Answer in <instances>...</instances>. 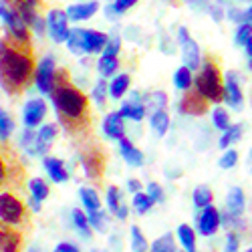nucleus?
<instances>
[{
    "mask_svg": "<svg viewBox=\"0 0 252 252\" xmlns=\"http://www.w3.org/2000/svg\"><path fill=\"white\" fill-rule=\"evenodd\" d=\"M53 103L59 115V121L73 137H83L91 129V107L89 99L79 87H75L67 69L55 71L53 85Z\"/></svg>",
    "mask_w": 252,
    "mask_h": 252,
    "instance_id": "obj_1",
    "label": "nucleus"
},
{
    "mask_svg": "<svg viewBox=\"0 0 252 252\" xmlns=\"http://www.w3.org/2000/svg\"><path fill=\"white\" fill-rule=\"evenodd\" d=\"M34 57L31 43L16 40L12 34L0 38V87L8 95H20L34 75Z\"/></svg>",
    "mask_w": 252,
    "mask_h": 252,
    "instance_id": "obj_2",
    "label": "nucleus"
},
{
    "mask_svg": "<svg viewBox=\"0 0 252 252\" xmlns=\"http://www.w3.org/2000/svg\"><path fill=\"white\" fill-rule=\"evenodd\" d=\"M194 87L210 101L222 103L224 101V75L220 67V59L214 53H208L200 65V73L194 79Z\"/></svg>",
    "mask_w": 252,
    "mask_h": 252,
    "instance_id": "obj_3",
    "label": "nucleus"
},
{
    "mask_svg": "<svg viewBox=\"0 0 252 252\" xmlns=\"http://www.w3.org/2000/svg\"><path fill=\"white\" fill-rule=\"evenodd\" d=\"M27 220V208L23 200L10 192H0V222L6 226H23Z\"/></svg>",
    "mask_w": 252,
    "mask_h": 252,
    "instance_id": "obj_4",
    "label": "nucleus"
},
{
    "mask_svg": "<svg viewBox=\"0 0 252 252\" xmlns=\"http://www.w3.org/2000/svg\"><path fill=\"white\" fill-rule=\"evenodd\" d=\"M105 154L101 152L99 145H93V148L85 150L81 154V165H83V172L87 174V178L99 182L103 178V172H105Z\"/></svg>",
    "mask_w": 252,
    "mask_h": 252,
    "instance_id": "obj_5",
    "label": "nucleus"
},
{
    "mask_svg": "<svg viewBox=\"0 0 252 252\" xmlns=\"http://www.w3.org/2000/svg\"><path fill=\"white\" fill-rule=\"evenodd\" d=\"M16 180H23L20 161L0 145V188H4L8 184H16Z\"/></svg>",
    "mask_w": 252,
    "mask_h": 252,
    "instance_id": "obj_6",
    "label": "nucleus"
},
{
    "mask_svg": "<svg viewBox=\"0 0 252 252\" xmlns=\"http://www.w3.org/2000/svg\"><path fill=\"white\" fill-rule=\"evenodd\" d=\"M47 27H49V34L55 43H65L69 38V16L65 10H59V8H53L49 10L47 14Z\"/></svg>",
    "mask_w": 252,
    "mask_h": 252,
    "instance_id": "obj_7",
    "label": "nucleus"
},
{
    "mask_svg": "<svg viewBox=\"0 0 252 252\" xmlns=\"http://www.w3.org/2000/svg\"><path fill=\"white\" fill-rule=\"evenodd\" d=\"M55 59L45 57L34 69V81L36 87L43 95H53V85H55Z\"/></svg>",
    "mask_w": 252,
    "mask_h": 252,
    "instance_id": "obj_8",
    "label": "nucleus"
},
{
    "mask_svg": "<svg viewBox=\"0 0 252 252\" xmlns=\"http://www.w3.org/2000/svg\"><path fill=\"white\" fill-rule=\"evenodd\" d=\"M208 109H210V101L196 87L188 89L180 101V111L186 115H204Z\"/></svg>",
    "mask_w": 252,
    "mask_h": 252,
    "instance_id": "obj_9",
    "label": "nucleus"
},
{
    "mask_svg": "<svg viewBox=\"0 0 252 252\" xmlns=\"http://www.w3.org/2000/svg\"><path fill=\"white\" fill-rule=\"evenodd\" d=\"M180 45H182V53H184V63L188 69H200L202 61H200V51H198V45L196 40L190 38V34H188L186 29H180Z\"/></svg>",
    "mask_w": 252,
    "mask_h": 252,
    "instance_id": "obj_10",
    "label": "nucleus"
},
{
    "mask_svg": "<svg viewBox=\"0 0 252 252\" xmlns=\"http://www.w3.org/2000/svg\"><path fill=\"white\" fill-rule=\"evenodd\" d=\"M57 131H59V129H57L55 123L43 125V127L36 131V139H34V143L29 148V154H31V156H43V154H47V150L51 148V141L55 139Z\"/></svg>",
    "mask_w": 252,
    "mask_h": 252,
    "instance_id": "obj_11",
    "label": "nucleus"
},
{
    "mask_svg": "<svg viewBox=\"0 0 252 252\" xmlns=\"http://www.w3.org/2000/svg\"><path fill=\"white\" fill-rule=\"evenodd\" d=\"M47 115V103L43 99H31L25 105V113H23V121L29 129H34L36 125L45 119Z\"/></svg>",
    "mask_w": 252,
    "mask_h": 252,
    "instance_id": "obj_12",
    "label": "nucleus"
},
{
    "mask_svg": "<svg viewBox=\"0 0 252 252\" xmlns=\"http://www.w3.org/2000/svg\"><path fill=\"white\" fill-rule=\"evenodd\" d=\"M218 226H220V212H218V210L212 204L202 208V214L198 218V230H200V234L212 236V234H216Z\"/></svg>",
    "mask_w": 252,
    "mask_h": 252,
    "instance_id": "obj_13",
    "label": "nucleus"
},
{
    "mask_svg": "<svg viewBox=\"0 0 252 252\" xmlns=\"http://www.w3.org/2000/svg\"><path fill=\"white\" fill-rule=\"evenodd\" d=\"M145 105H143V95L133 93V97L129 101H125L119 109V115L123 119H133V121H141L145 117Z\"/></svg>",
    "mask_w": 252,
    "mask_h": 252,
    "instance_id": "obj_14",
    "label": "nucleus"
},
{
    "mask_svg": "<svg viewBox=\"0 0 252 252\" xmlns=\"http://www.w3.org/2000/svg\"><path fill=\"white\" fill-rule=\"evenodd\" d=\"M224 101L234 109L242 107V93L240 87L236 83V75L234 73H228L226 75V83H224Z\"/></svg>",
    "mask_w": 252,
    "mask_h": 252,
    "instance_id": "obj_15",
    "label": "nucleus"
},
{
    "mask_svg": "<svg viewBox=\"0 0 252 252\" xmlns=\"http://www.w3.org/2000/svg\"><path fill=\"white\" fill-rule=\"evenodd\" d=\"M103 131L109 139H123L125 135V125H123V117L117 113H109L103 121Z\"/></svg>",
    "mask_w": 252,
    "mask_h": 252,
    "instance_id": "obj_16",
    "label": "nucleus"
},
{
    "mask_svg": "<svg viewBox=\"0 0 252 252\" xmlns=\"http://www.w3.org/2000/svg\"><path fill=\"white\" fill-rule=\"evenodd\" d=\"M97 10H99V2H97V0H91V2L73 4V6H69L65 12H67L69 20H75V23H79V20H87V18H91Z\"/></svg>",
    "mask_w": 252,
    "mask_h": 252,
    "instance_id": "obj_17",
    "label": "nucleus"
},
{
    "mask_svg": "<svg viewBox=\"0 0 252 252\" xmlns=\"http://www.w3.org/2000/svg\"><path fill=\"white\" fill-rule=\"evenodd\" d=\"M43 165H45V170L49 172V176H51V180H53V182L61 184V182H67V180H69L67 167H65V163H63L61 159L51 158V156H45Z\"/></svg>",
    "mask_w": 252,
    "mask_h": 252,
    "instance_id": "obj_18",
    "label": "nucleus"
},
{
    "mask_svg": "<svg viewBox=\"0 0 252 252\" xmlns=\"http://www.w3.org/2000/svg\"><path fill=\"white\" fill-rule=\"evenodd\" d=\"M119 148H121V156H123V159L127 161L131 167H139V165H143V154L135 148V145L129 141V139H119Z\"/></svg>",
    "mask_w": 252,
    "mask_h": 252,
    "instance_id": "obj_19",
    "label": "nucleus"
},
{
    "mask_svg": "<svg viewBox=\"0 0 252 252\" xmlns=\"http://www.w3.org/2000/svg\"><path fill=\"white\" fill-rule=\"evenodd\" d=\"M29 188H31V196H32V200H31V204H32V210L34 212H38L40 210V202H43L47 196H49V186L40 180V178H32L31 182H29Z\"/></svg>",
    "mask_w": 252,
    "mask_h": 252,
    "instance_id": "obj_20",
    "label": "nucleus"
},
{
    "mask_svg": "<svg viewBox=\"0 0 252 252\" xmlns=\"http://www.w3.org/2000/svg\"><path fill=\"white\" fill-rule=\"evenodd\" d=\"M242 210H244V194L240 188H232L226 198V212L230 216L238 218V216H242Z\"/></svg>",
    "mask_w": 252,
    "mask_h": 252,
    "instance_id": "obj_21",
    "label": "nucleus"
},
{
    "mask_svg": "<svg viewBox=\"0 0 252 252\" xmlns=\"http://www.w3.org/2000/svg\"><path fill=\"white\" fill-rule=\"evenodd\" d=\"M85 31L87 29H71L69 38H67V45H69V51L71 53H75V55H85L87 53Z\"/></svg>",
    "mask_w": 252,
    "mask_h": 252,
    "instance_id": "obj_22",
    "label": "nucleus"
},
{
    "mask_svg": "<svg viewBox=\"0 0 252 252\" xmlns=\"http://www.w3.org/2000/svg\"><path fill=\"white\" fill-rule=\"evenodd\" d=\"M109 36L97 32V31H85V43H87V53H101L105 47H107Z\"/></svg>",
    "mask_w": 252,
    "mask_h": 252,
    "instance_id": "obj_23",
    "label": "nucleus"
},
{
    "mask_svg": "<svg viewBox=\"0 0 252 252\" xmlns=\"http://www.w3.org/2000/svg\"><path fill=\"white\" fill-rule=\"evenodd\" d=\"M79 196H81V200H83V206L89 210V214H91V212H99V210H101L99 194L93 190V188H81Z\"/></svg>",
    "mask_w": 252,
    "mask_h": 252,
    "instance_id": "obj_24",
    "label": "nucleus"
},
{
    "mask_svg": "<svg viewBox=\"0 0 252 252\" xmlns=\"http://www.w3.org/2000/svg\"><path fill=\"white\" fill-rule=\"evenodd\" d=\"M129 75H117L113 77V81L109 83V97L113 99H121L125 95V91L129 89Z\"/></svg>",
    "mask_w": 252,
    "mask_h": 252,
    "instance_id": "obj_25",
    "label": "nucleus"
},
{
    "mask_svg": "<svg viewBox=\"0 0 252 252\" xmlns=\"http://www.w3.org/2000/svg\"><path fill=\"white\" fill-rule=\"evenodd\" d=\"M178 238H180L182 246L186 248V252H196V234L188 224H182L178 228Z\"/></svg>",
    "mask_w": 252,
    "mask_h": 252,
    "instance_id": "obj_26",
    "label": "nucleus"
},
{
    "mask_svg": "<svg viewBox=\"0 0 252 252\" xmlns=\"http://www.w3.org/2000/svg\"><path fill=\"white\" fill-rule=\"evenodd\" d=\"M97 69L103 77H113L115 71L119 69V61H117V57H101L97 63Z\"/></svg>",
    "mask_w": 252,
    "mask_h": 252,
    "instance_id": "obj_27",
    "label": "nucleus"
},
{
    "mask_svg": "<svg viewBox=\"0 0 252 252\" xmlns=\"http://www.w3.org/2000/svg\"><path fill=\"white\" fill-rule=\"evenodd\" d=\"M192 71L188 69V67H180L178 71H176V75H174V85L178 87V89H182V91H188L192 87Z\"/></svg>",
    "mask_w": 252,
    "mask_h": 252,
    "instance_id": "obj_28",
    "label": "nucleus"
},
{
    "mask_svg": "<svg viewBox=\"0 0 252 252\" xmlns=\"http://www.w3.org/2000/svg\"><path fill=\"white\" fill-rule=\"evenodd\" d=\"M152 127H154V131L158 135H165L167 127H170V115H167L163 109L161 111H156L152 115Z\"/></svg>",
    "mask_w": 252,
    "mask_h": 252,
    "instance_id": "obj_29",
    "label": "nucleus"
},
{
    "mask_svg": "<svg viewBox=\"0 0 252 252\" xmlns=\"http://www.w3.org/2000/svg\"><path fill=\"white\" fill-rule=\"evenodd\" d=\"M14 131V121L12 117L0 107V141H8V137Z\"/></svg>",
    "mask_w": 252,
    "mask_h": 252,
    "instance_id": "obj_30",
    "label": "nucleus"
},
{
    "mask_svg": "<svg viewBox=\"0 0 252 252\" xmlns=\"http://www.w3.org/2000/svg\"><path fill=\"white\" fill-rule=\"evenodd\" d=\"M165 103H167V97L165 93H152V95H145L143 97V105H145V111H148L150 107L156 109V111H161L165 107Z\"/></svg>",
    "mask_w": 252,
    "mask_h": 252,
    "instance_id": "obj_31",
    "label": "nucleus"
},
{
    "mask_svg": "<svg viewBox=\"0 0 252 252\" xmlns=\"http://www.w3.org/2000/svg\"><path fill=\"white\" fill-rule=\"evenodd\" d=\"M212 200H214V194H212V190H210L208 186H200V188H196V190H194V204L198 208L210 206V204H212Z\"/></svg>",
    "mask_w": 252,
    "mask_h": 252,
    "instance_id": "obj_32",
    "label": "nucleus"
},
{
    "mask_svg": "<svg viewBox=\"0 0 252 252\" xmlns=\"http://www.w3.org/2000/svg\"><path fill=\"white\" fill-rule=\"evenodd\" d=\"M73 224L85 238L91 236V230H89L91 226H89V218L85 216V212H81V210H73Z\"/></svg>",
    "mask_w": 252,
    "mask_h": 252,
    "instance_id": "obj_33",
    "label": "nucleus"
},
{
    "mask_svg": "<svg viewBox=\"0 0 252 252\" xmlns=\"http://www.w3.org/2000/svg\"><path fill=\"white\" fill-rule=\"evenodd\" d=\"M240 133H242V125H230V127L224 131V135L220 137V148L222 150H226L228 148V145H232L238 137H240Z\"/></svg>",
    "mask_w": 252,
    "mask_h": 252,
    "instance_id": "obj_34",
    "label": "nucleus"
},
{
    "mask_svg": "<svg viewBox=\"0 0 252 252\" xmlns=\"http://www.w3.org/2000/svg\"><path fill=\"white\" fill-rule=\"evenodd\" d=\"M152 252H176V244H174V236L172 234H163L161 238H158L152 248Z\"/></svg>",
    "mask_w": 252,
    "mask_h": 252,
    "instance_id": "obj_35",
    "label": "nucleus"
},
{
    "mask_svg": "<svg viewBox=\"0 0 252 252\" xmlns=\"http://www.w3.org/2000/svg\"><path fill=\"white\" fill-rule=\"evenodd\" d=\"M131 248H133V252H145L150 248L148 240H145V236L141 234V230L137 226H131Z\"/></svg>",
    "mask_w": 252,
    "mask_h": 252,
    "instance_id": "obj_36",
    "label": "nucleus"
},
{
    "mask_svg": "<svg viewBox=\"0 0 252 252\" xmlns=\"http://www.w3.org/2000/svg\"><path fill=\"white\" fill-rule=\"evenodd\" d=\"M154 206V200L148 196V194H143V192H137L135 196H133V208L137 210L139 214H145L148 210Z\"/></svg>",
    "mask_w": 252,
    "mask_h": 252,
    "instance_id": "obj_37",
    "label": "nucleus"
},
{
    "mask_svg": "<svg viewBox=\"0 0 252 252\" xmlns=\"http://www.w3.org/2000/svg\"><path fill=\"white\" fill-rule=\"evenodd\" d=\"M214 125L218 129H222V131H226L230 127V117H228L224 107H216L214 109Z\"/></svg>",
    "mask_w": 252,
    "mask_h": 252,
    "instance_id": "obj_38",
    "label": "nucleus"
},
{
    "mask_svg": "<svg viewBox=\"0 0 252 252\" xmlns=\"http://www.w3.org/2000/svg\"><path fill=\"white\" fill-rule=\"evenodd\" d=\"M107 83H105V79H101V81H97V85H95V89H93V99H95V103L99 105V107H103L105 105V97H107Z\"/></svg>",
    "mask_w": 252,
    "mask_h": 252,
    "instance_id": "obj_39",
    "label": "nucleus"
},
{
    "mask_svg": "<svg viewBox=\"0 0 252 252\" xmlns=\"http://www.w3.org/2000/svg\"><path fill=\"white\" fill-rule=\"evenodd\" d=\"M119 198H121V192H119V188H117V186H111L109 190H107V206H109V210H111L113 214L117 212V210H119V206H121Z\"/></svg>",
    "mask_w": 252,
    "mask_h": 252,
    "instance_id": "obj_40",
    "label": "nucleus"
},
{
    "mask_svg": "<svg viewBox=\"0 0 252 252\" xmlns=\"http://www.w3.org/2000/svg\"><path fill=\"white\" fill-rule=\"evenodd\" d=\"M87 218H89V226H93L97 232H105V224H107V220H105V214L101 212V210L99 212H91Z\"/></svg>",
    "mask_w": 252,
    "mask_h": 252,
    "instance_id": "obj_41",
    "label": "nucleus"
},
{
    "mask_svg": "<svg viewBox=\"0 0 252 252\" xmlns=\"http://www.w3.org/2000/svg\"><path fill=\"white\" fill-rule=\"evenodd\" d=\"M252 38V27L250 25H240L238 27V31H236V43L240 45V47H246V43Z\"/></svg>",
    "mask_w": 252,
    "mask_h": 252,
    "instance_id": "obj_42",
    "label": "nucleus"
},
{
    "mask_svg": "<svg viewBox=\"0 0 252 252\" xmlns=\"http://www.w3.org/2000/svg\"><path fill=\"white\" fill-rule=\"evenodd\" d=\"M119 49H121V40H119V36H117V34H115V36H109L107 47L103 49V57H117Z\"/></svg>",
    "mask_w": 252,
    "mask_h": 252,
    "instance_id": "obj_43",
    "label": "nucleus"
},
{
    "mask_svg": "<svg viewBox=\"0 0 252 252\" xmlns=\"http://www.w3.org/2000/svg\"><path fill=\"white\" fill-rule=\"evenodd\" d=\"M236 161H238V154L234 152V150H228L222 158H220V167H224V170H228V167H232V165H236Z\"/></svg>",
    "mask_w": 252,
    "mask_h": 252,
    "instance_id": "obj_44",
    "label": "nucleus"
},
{
    "mask_svg": "<svg viewBox=\"0 0 252 252\" xmlns=\"http://www.w3.org/2000/svg\"><path fill=\"white\" fill-rule=\"evenodd\" d=\"M133 4H137V0H115L111 6H113V10H115L117 16H119V14H123L125 10H129Z\"/></svg>",
    "mask_w": 252,
    "mask_h": 252,
    "instance_id": "obj_45",
    "label": "nucleus"
},
{
    "mask_svg": "<svg viewBox=\"0 0 252 252\" xmlns=\"http://www.w3.org/2000/svg\"><path fill=\"white\" fill-rule=\"evenodd\" d=\"M148 196H150L154 202H161V200H163V190L159 188V184L152 182V184L148 186Z\"/></svg>",
    "mask_w": 252,
    "mask_h": 252,
    "instance_id": "obj_46",
    "label": "nucleus"
},
{
    "mask_svg": "<svg viewBox=\"0 0 252 252\" xmlns=\"http://www.w3.org/2000/svg\"><path fill=\"white\" fill-rule=\"evenodd\" d=\"M34 139H36V131L34 129H25V133H23V137H20V145H23V148H31V145L34 143Z\"/></svg>",
    "mask_w": 252,
    "mask_h": 252,
    "instance_id": "obj_47",
    "label": "nucleus"
},
{
    "mask_svg": "<svg viewBox=\"0 0 252 252\" xmlns=\"http://www.w3.org/2000/svg\"><path fill=\"white\" fill-rule=\"evenodd\" d=\"M224 252H238V234L236 232H230L226 236V248Z\"/></svg>",
    "mask_w": 252,
    "mask_h": 252,
    "instance_id": "obj_48",
    "label": "nucleus"
},
{
    "mask_svg": "<svg viewBox=\"0 0 252 252\" xmlns=\"http://www.w3.org/2000/svg\"><path fill=\"white\" fill-rule=\"evenodd\" d=\"M55 252H79V248H77L75 244H71V242H61V244L55 248Z\"/></svg>",
    "mask_w": 252,
    "mask_h": 252,
    "instance_id": "obj_49",
    "label": "nucleus"
},
{
    "mask_svg": "<svg viewBox=\"0 0 252 252\" xmlns=\"http://www.w3.org/2000/svg\"><path fill=\"white\" fill-rule=\"evenodd\" d=\"M230 18L236 20V23H242V20H246V12H240V10H230Z\"/></svg>",
    "mask_w": 252,
    "mask_h": 252,
    "instance_id": "obj_50",
    "label": "nucleus"
},
{
    "mask_svg": "<svg viewBox=\"0 0 252 252\" xmlns=\"http://www.w3.org/2000/svg\"><path fill=\"white\" fill-rule=\"evenodd\" d=\"M127 190L137 194V192H141V184H139L137 180H129V182H127Z\"/></svg>",
    "mask_w": 252,
    "mask_h": 252,
    "instance_id": "obj_51",
    "label": "nucleus"
},
{
    "mask_svg": "<svg viewBox=\"0 0 252 252\" xmlns=\"http://www.w3.org/2000/svg\"><path fill=\"white\" fill-rule=\"evenodd\" d=\"M127 212H129V208L127 206H119V210H117V212H115V216L119 218V220H125V218H127Z\"/></svg>",
    "mask_w": 252,
    "mask_h": 252,
    "instance_id": "obj_52",
    "label": "nucleus"
},
{
    "mask_svg": "<svg viewBox=\"0 0 252 252\" xmlns=\"http://www.w3.org/2000/svg\"><path fill=\"white\" fill-rule=\"evenodd\" d=\"M105 12H107V18H109V20H115V18H117V12L113 10V6H111V4H109L107 8H105Z\"/></svg>",
    "mask_w": 252,
    "mask_h": 252,
    "instance_id": "obj_53",
    "label": "nucleus"
},
{
    "mask_svg": "<svg viewBox=\"0 0 252 252\" xmlns=\"http://www.w3.org/2000/svg\"><path fill=\"white\" fill-rule=\"evenodd\" d=\"M2 2H4L6 6H10V8H14V10H16V6H18L20 2H23V0H2Z\"/></svg>",
    "mask_w": 252,
    "mask_h": 252,
    "instance_id": "obj_54",
    "label": "nucleus"
},
{
    "mask_svg": "<svg viewBox=\"0 0 252 252\" xmlns=\"http://www.w3.org/2000/svg\"><path fill=\"white\" fill-rule=\"evenodd\" d=\"M246 25H250V27H252V6L246 10Z\"/></svg>",
    "mask_w": 252,
    "mask_h": 252,
    "instance_id": "obj_55",
    "label": "nucleus"
},
{
    "mask_svg": "<svg viewBox=\"0 0 252 252\" xmlns=\"http://www.w3.org/2000/svg\"><path fill=\"white\" fill-rule=\"evenodd\" d=\"M246 53H248V55L252 57V38H250V40H248V43H246Z\"/></svg>",
    "mask_w": 252,
    "mask_h": 252,
    "instance_id": "obj_56",
    "label": "nucleus"
},
{
    "mask_svg": "<svg viewBox=\"0 0 252 252\" xmlns=\"http://www.w3.org/2000/svg\"><path fill=\"white\" fill-rule=\"evenodd\" d=\"M248 67H250V69H252V57H250V63H248Z\"/></svg>",
    "mask_w": 252,
    "mask_h": 252,
    "instance_id": "obj_57",
    "label": "nucleus"
},
{
    "mask_svg": "<svg viewBox=\"0 0 252 252\" xmlns=\"http://www.w3.org/2000/svg\"><path fill=\"white\" fill-rule=\"evenodd\" d=\"M29 252H36V250H34V248H32V250H29Z\"/></svg>",
    "mask_w": 252,
    "mask_h": 252,
    "instance_id": "obj_58",
    "label": "nucleus"
},
{
    "mask_svg": "<svg viewBox=\"0 0 252 252\" xmlns=\"http://www.w3.org/2000/svg\"><path fill=\"white\" fill-rule=\"evenodd\" d=\"M246 252H252V248H250V250H246Z\"/></svg>",
    "mask_w": 252,
    "mask_h": 252,
    "instance_id": "obj_59",
    "label": "nucleus"
},
{
    "mask_svg": "<svg viewBox=\"0 0 252 252\" xmlns=\"http://www.w3.org/2000/svg\"><path fill=\"white\" fill-rule=\"evenodd\" d=\"M250 156H252V154H250Z\"/></svg>",
    "mask_w": 252,
    "mask_h": 252,
    "instance_id": "obj_60",
    "label": "nucleus"
}]
</instances>
